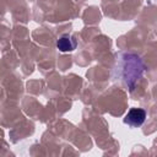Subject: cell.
<instances>
[{
    "instance_id": "obj_1",
    "label": "cell",
    "mask_w": 157,
    "mask_h": 157,
    "mask_svg": "<svg viewBox=\"0 0 157 157\" xmlns=\"http://www.w3.org/2000/svg\"><path fill=\"white\" fill-rule=\"evenodd\" d=\"M145 63L142 58L134 52H120L115 56L113 67V78L120 82L128 91L132 92L137 81L145 72Z\"/></svg>"
},
{
    "instance_id": "obj_2",
    "label": "cell",
    "mask_w": 157,
    "mask_h": 157,
    "mask_svg": "<svg viewBox=\"0 0 157 157\" xmlns=\"http://www.w3.org/2000/svg\"><path fill=\"white\" fill-rule=\"evenodd\" d=\"M147 118L146 112L142 108H131L124 117V123L131 128L141 126Z\"/></svg>"
},
{
    "instance_id": "obj_3",
    "label": "cell",
    "mask_w": 157,
    "mask_h": 157,
    "mask_svg": "<svg viewBox=\"0 0 157 157\" xmlns=\"http://www.w3.org/2000/svg\"><path fill=\"white\" fill-rule=\"evenodd\" d=\"M76 47H77V40L71 34H63L56 40V48L63 53L72 52L76 49Z\"/></svg>"
}]
</instances>
